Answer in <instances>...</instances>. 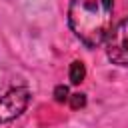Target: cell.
<instances>
[{
  "label": "cell",
  "instance_id": "cell-1",
  "mask_svg": "<svg viewBox=\"0 0 128 128\" xmlns=\"http://www.w3.org/2000/svg\"><path fill=\"white\" fill-rule=\"evenodd\" d=\"M112 0H70L68 24L84 46L98 48L112 28Z\"/></svg>",
  "mask_w": 128,
  "mask_h": 128
},
{
  "label": "cell",
  "instance_id": "cell-2",
  "mask_svg": "<svg viewBox=\"0 0 128 128\" xmlns=\"http://www.w3.org/2000/svg\"><path fill=\"white\" fill-rule=\"evenodd\" d=\"M106 54L118 66H128V16L122 18L106 36Z\"/></svg>",
  "mask_w": 128,
  "mask_h": 128
},
{
  "label": "cell",
  "instance_id": "cell-3",
  "mask_svg": "<svg viewBox=\"0 0 128 128\" xmlns=\"http://www.w3.org/2000/svg\"><path fill=\"white\" fill-rule=\"evenodd\" d=\"M28 100H30V92L26 88H22V86L12 88L8 94L0 96V124L18 118L26 110Z\"/></svg>",
  "mask_w": 128,
  "mask_h": 128
},
{
  "label": "cell",
  "instance_id": "cell-4",
  "mask_svg": "<svg viewBox=\"0 0 128 128\" xmlns=\"http://www.w3.org/2000/svg\"><path fill=\"white\" fill-rule=\"evenodd\" d=\"M68 78H70L72 84H80V82L86 78V66H84V62L74 60V62L70 64V68H68Z\"/></svg>",
  "mask_w": 128,
  "mask_h": 128
},
{
  "label": "cell",
  "instance_id": "cell-5",
  "mask_svg": "<svg viewBox=\"0 0 128 128\" xmlns=\"http://www.w3.org/2000/svg\"><path fill=\"white\" fill-rule=\"evenodd\" d=\"M68 102H70V106L74 110H78V108H84L86 106V96L80 94V92H76V94H70L68 96Z\"/></svg>",
  "mask_w": 128,
  "mask_h": 128
},
{
  "label": "cell",
  "instance_id": "cell-6",
  "mask_svg": "<svg viewBox=\"0 0 128 128\" xmlns=\"http://www.w3.org/2000/svg\"><path fill=\"white\" fill-rule=\"evenodd\" d=\"M68 86H64V84H58L56 88H54V100L56 102H66L68 100Z\"/></svg>",
  "mask_w": 128,
  "mask_h": 128
}]
</instances>
